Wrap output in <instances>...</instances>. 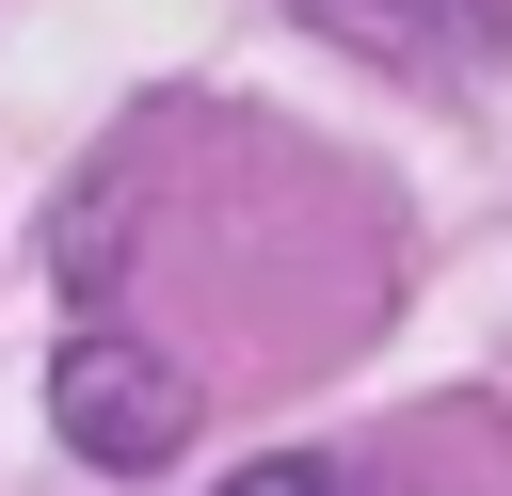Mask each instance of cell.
I'll list each match as a JSON object with an SVG mask.
<instances>
[{"label": "cell", "instance_id": "7a4b0ae2", "mask_svg": "<svg viewBox=\"0 0 512 496\" xmlns=\"http://www.w3.org/2000/svg\"><path fill=\"white\" fill-rule=\"evenodd\" d=\"M336 48H384V64H464L496 32V0H304Z\"/></svg>", "mask_w": 512, "mask_h": 496}, {"label": "cell", "instance_id": "6da1fadb", "mask_svg": "<svg viewBox=\"0 0 512 496\" xmlns=\"http://www.w3.org/2000/svg\"><path fill=\"white\" fill-rule=\"evenodd\" d=\"M48 416H64V448H80V464H160V448L192 432V384H176L144 336H64Z\"/></svg>", "mask_w": 512, "mask_h": 496}, {"label": "cell", "instance_id": "3957f363", "mask_svg": "<svg viewBox=\"0 0 512 496\" xmlns=\"http://www.w3.org/2000/svg\"><path fill=\"white\" fill-rule=\"evenodd\" d=\"M224 496H336V480H320V464H240Z\"/></svg>", "mask_w": 512, "mask_h": 496}]
</instances>
